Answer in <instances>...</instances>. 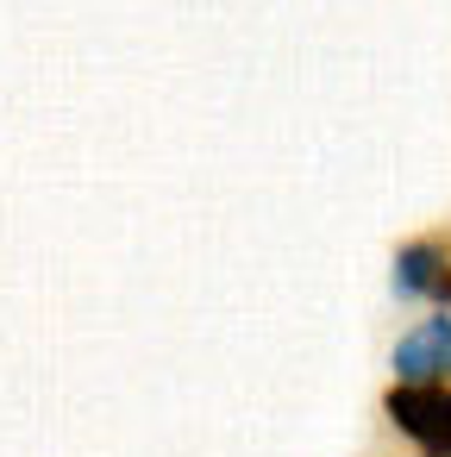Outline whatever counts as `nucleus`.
I'll return each mask as SVG.
<instances>
[{
	"instance_id": "1",
	"label": "nucleus",
	"mask_w": 451,
	"mask_h": 457,
	"mask_svg": "<svg viewBox=\"0 0 451 457\" xmlns=\"http://www.w3.org/2000/svg\"><path fill=\"white\" fill-rule=\"evenodd\" d=\"M388 288H395V301H426V307L451 313V232L407 238L388 263Z\"/></svg>"
},
{
	"instance_id": "2",
	"label": "nucleus",
	"mask_w": 451,
	"mask_h": 457,
	"mask_svg": "<svg viewBox=\"0 0 451 457\" xmlns=\"http://www.w3.org/2000/svg\"><path fill=\"white\" fill-rule=\"evenodd\" d=\"M388 370H395V382H413V388H451V313L420 320L388 351Z\"/></svg>"
},
{
	"instance_id": "3",
	"label": "nucleus",
	"mask_w": 451,
	"mask_h": 457,
	"mask_svg": "<svg viewBox=\"0 0 451 457\" xmlns=\"http://www.w3.org/2000/svg\"><path fill=\"white\" fill-rule=\"evenodd\" d=\"M413 445H420V457H451V388H432V407H426Z\"/></svg>"
}]
</instances>
